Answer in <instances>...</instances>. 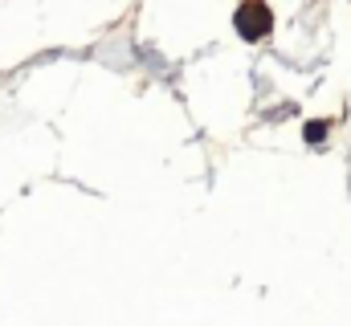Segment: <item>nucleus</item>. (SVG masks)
Instances as JSON below:
<instances>
[{
	"mask_svg": "<svg viewBox=\"0 0 351 326\" xmlns=\"http://www.w3.org/2000/svg\"><path fill=\"white\" fill-rule=\"evenodd\" d=\"M237 29L250 37V41H258L269 33V25H274V12L265 8V0H241V8H237Z\"/></svg>",
	"mask_w": 351,
	"mask_h": 326,
	"instance_id": "1",
	"label": "nucleus"
}]
</instances>
